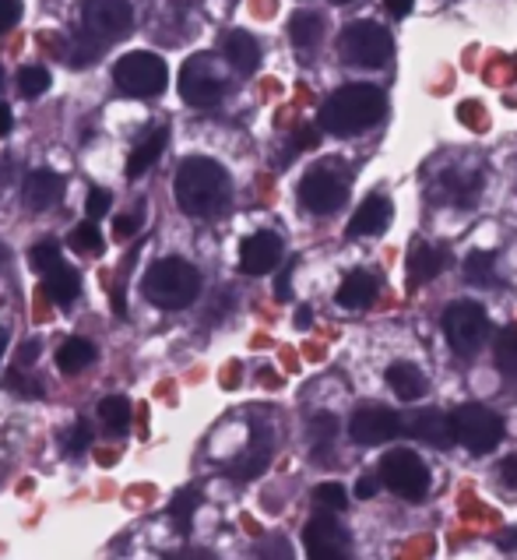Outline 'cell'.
Wrapping results in <instances>:
<instances>
[{
    "instance_id": "cell-1",
    "label": "cell",
    "mask_w": 517,
    "mask_h": 560,
    "mask_svg": "<svg viewBox=\"0 0 517 560\" xmlns=\"http://www.w3.org/2000/svg\"><path fill=\"white\" fill-rule=\"evenodd\" d=\"M176 201L193 219L219 215L230 201V173L215 159H187L176 173Z\"/></svg>"
},
{
    "instance_id": "cell-2",
    "label": "cell",
    "mask_w": 517,
    "mask_h": 560,
    "mask_svg": "<svg viewBox=\"0 0 517 560\" xmlns=\"http://www.w3.org/2000/svg\"><path fill=\"white\" fill-rule=\"evenodd\" d=\"M380 117H384V92L377 85H366V82L342 85L325 103V109H320V124H325L328 131L338 138L363 135Z\"/></svg>"
},
{
    "instance_id": "cell-3",
    "label": "cell",
    "mask_w": 517,
    "mask_h": 560,
    "mask_svg": "<svg viewBox=\"0 0 517 560\" xmlns=\"http://www.w3.org/2000/svg\"><path fill=\"white\" fill-rule=\"evenodd\" d=\"M144 296L163 311H184L201 293V271L184 258H163L144 271Z\"/></svg>"
},
{
    "instance_id": "cell-4",
    "label": "cell",
    "mask_w": 517,
    "mask_h": 560,
    "mask_svg": "<svg viewBox=\"0 0 517 560\" xmlns=\"http://www.w3.org/2000/svg\"><path fill=\"white\" fill-rule=\"evenodd\" d=\"M113 82H117V89L124 95H134V100H155V95L166 89L169 71H166V60L163 57L134 50V54H127V57L117 60Z\"/></svg>"
},
{
    "instance_id": "cell-5",
    "label": "cell",
    "mask_w": 517,
    "mask_h": 560,
    "mask_svg": "<svg viewBox=\"0 0 517 560\" xmlns=\"http://www.w3.org/2000/svg\"><path fill=\"white\" fill-rule=\"evenodd\" d=\"M338 54L352 68L377 71L391 57V36L377 22H349L342 28V39H338Z\"/></svg>"
},
{
    "instance_id": "cell-6",
    "label": "cell",
    "mask_w": 517,
    "mask_h": 560,
    "mask_svg": "<svg viewBox=\"0 0 517 560\" xmlns=\"http://www.w3.org/2000/svg\"><path fill=\"white\" fill-rule=\"evenodd\" d=\"M450 434L472 455H486L504 441V420L486 406H461L450 412Z\"/></svg>"
},
{
    "instance_id": "cell-7",
    "label": "cell",
    "mask_w": 517,
    "mask_h": 560,
    "mask_svg": "<svg viewBox=\"0 0 517 560\" xmlns=\"http://www.w3.org/2000/svg\"><path fill=\"white\" fill-rule=\"evenodd\" d=\"M486 331H490V322H486V311H482L479 303L458 300L447 307L444 335H447V342L458 357H475L482 349V342H486Z\"/></svg>"
},
{
    "instance_id": "cell-8",
    "label": "cell",
    "mask_w": 517,
    "mask_h": 560,
    "mask_svg": "<svg viewBox=\"0 0 517 560\" xmlns=\"http://www.w3.org/2000/svg\"><path fill=\"white\" fill-rule=\"evenodd\" d=\"M180 95L184 103L198 106V109H208L222 103L225 95V74L219 68V60L212 54H193L184 71H180Z\"/></svg>"
},
{
    "instance_id": "cell-9",
    "label": "cell",
    "mask_w": 517,
    "mask_h": 560,
    "mask_svg": "<svg viewBox=\"0 0 517 560\" xmlns=\"http://www.w3.org/2000/svg\"><path fill=\"white\" fill-rule=\"evenodd\" d=\"M380 479L384 487L398 493L401 501H423L430 493V469L423 458L412 452H391L380 462Z\"/></svg>"
},
{
    "instance_id": "cell-10",
    "label": "cell",
    "mask_w": 517,
    "mask_h": 560,
    "mask_svg": "<svg viewBox=\"0 0 517 560\" xmlns=\"http://www.w3.org/2000/svg\"><path fill=\"white\" fill-rule=\"evenodd\" d=\"M134 22L131 0H85L82 4V28L95 43H113L127 36V28Z\"/></svg>"
},
{
    "instance_id": "cell-11",
    "label": "cell",
    "mask_w": 517,
    "mask_h": 560,
    "mask_svg": "<svg viewBox=\"0 0 517 560\" xmlns=\"http://www.w3.org/2000/svg\"><path fill=\"white\" fill-rule=\"evenodd\" d=\"M349 184L334 166H314L299 184V201L306 205V212L314 215H331L345 205Z\"/></svg>"
},
{
    "instance_id": "cell-12",
    "label": "cell",
    "mask_w": 517,
    "mask_h": 560,
    "mask_svg": "<svg viewBox=\"0 0 517 560\" xmlns=\"http://www.w3.org/2000/svg\"><path fill=\"white\" fill-rule=\"evenodd\" d=\"M303 542H306V553L314 560H342L349 557V536L342 525L334 522V515H317L306 522V533H303Z\"/></svg>"
},
{
    "instance_id": "cell-13",
    "label": "cell",
    "mask_w": 517,
    "mask_h": 560,
    "mask_svg": "<svg viewBox=\"0 0 517 560\" xmlns=\"http://www.w3.org/2000/svg\"><path fill=\"white\" fill-rule=\"evenodd\" d=\"M398 434H401V420L391 409H360L349 420V438L366 447H377Z\"/></svg>"
},
{
    "instance_id": "cell-14",
    "label": "cell",
    "mask_w": 517,
    "mask_h": 560,
    "mask_svg": "<svg viewBox=\"0 0 517 560\" xmlns=\"http://www.w3.org/2000/svg\"><path fill=\"white\" fill-rule=\"evenodd\" d=\"M279 261H282V240L274 233H254L239 247V268L247 276H268Z\"/></svg>"
},
{
    "instance_id": "cell-15",
    "label": "cell",
    "mask_w": 517,
    "mask_h": 560,
    "mask_svg": "<svg viewBox=\"0 0 517 560\" xmlns=\"http://www.w3.org/2000/svg\"><path fill=\"white\" fill-rule=\"evenodd\" d=\"M401 430H409L415 441L433 447H447L455 441V434H450V416H444L440 409H415L412 416L401 420Z\"/></svg>"
},
{
    "instance_id": "cell-16",
    "label": "cell",
    "mask_w": 517,
    "mask_h": 560,
    "mask_svg": "<svg viewBox=\"0 0 517 560\" xmlns=\"http://www.w3.org/2000/svg\"><path fill=\"white\" fill-rule=\"evenodd\" d=\"M222 57L233 71L239 74H254L257 63H261V46L250 36V32H225L222 39Z\"/></svg>"
},
{
    "instance_id": "cell-17",
    "label": "cell",
    "mask_w": 517,
    "mask_h": 560,
    "mask_svg": "<svg viewBox=\"0 0 517 560\" xmlns=\"http://www.w3.org/2000/svg\"><path fill=\"white\" fill-rule=\"evenodd\" d=\"M63 190V180L57 177L54 170H32L25 177V187H22V198L32 212H46Z\"/></svg>"
},
{
    "instance_id": "cell-18",
    "label": "cell",
    "mask_w": 517,
    "mask_h": 560,
    "mask_svg": "<svg viewBox=\"0 0 517 560\" xmlns=\"http://www.w3.org/2000/svg\"><path fill=\"white\" fill-rule=\"evenodd\" d=\"M387 222H391V201L374 195V198H366L360 208H355V215L349 222V233L352 236H377L387 230Z\"/></svg>"
},
{
    "instance_id": "cell-19",
    "label": "cell",
    "mask_w": 517,
    "mask_h": 560,
    "mask_svg": "<svg viewBox=\"0 0 517 560\" xmlns=\"http://www.w3.org/2000/svg\"><path fill=\"white\" fill-rule=\"evenodd\" d=\"M374 300H377V279L366 276V271H352V276H345V282L338 285V303H342L345 311H366Z\"/></svg>"
},
{
    "instance_id": "cell-20",
    "label": "cell",
    "mask_w": 517,
    "mask_h": 560,
    "mask_svg": "<svg viewBox=\"0 0 517 560\" xmlns=\"http://www.w3.org/2000/svg\"><path fill=\"white\" fill-rule=\"evenodd\" d=\"M166 141H169V131L166 127H155L149 138H141V145L134 149V155L127 159V177L138 180L144 170H152L158 163V155L166 152Z\"/></svg>"
},
{
    "instance_id": "cell-21",
    "label": "cell",
    "mask_w": 517,
    "mask_h": 560,
    "mask_svg": "<svg viewBox=\"0 0 517 560\" xmlns=\"http://www.w3.org/2000/svg\"><path fill=\"white\" fill-rule=\"evenodd\" d=\"M43 279H46V296H50L54 303H60V307H68V303H74L78 293H82V279H78V271L68 265L50 268Z\"/></svg>"
},
{
    "instance_id": "cell-22",
    "label": "cell",
    "mask_w": 517,
    "mask_h": 560,
    "mask_svg": "<svg viewBox=\"0 0 517 560\" xmlns=\"http://www.w3.org/2000/svg\"><path fill=\"white\" fill-rule=\"evenodd\" d=\"M447 268V254L436 250L430 244H415L412 254H409V279L412 282H430L436 279L440 271Z\"/></svg>"
},
{
    "instance_id": "cell-23",
    "label": "cell",
    "mask_w": 517,
    "mask_h": 560,
    "mask_svg": "<svg viewBox=\"0 0 517 560\" xmlns=\"http://www.w3.org/2000/svg\"><path fill=\"white\" fill-rule=\"evenodd\" d=\"M387 384H391V392L398 398H409V402L426 392V377L415 363H395L391 371H387Z\"/></svg>"
},
{
    "instance_id": "cell-24",
    "label": "cell",
    "mask_w": 517,
    "mask_h": 560,
    "mask_svg": "<svg viewBox=\"0 0 517 560\" xmlns=\"http://www.w3.org/2000/svg\"><path fill=\"white\" fill-rule=\"evenodd\" d=\"M289 36L299 46V50H314L325 39V22H320V14L314 11H299L293 14V22H289Z\"/></svg>"
},
{
    "instance_id": "cell-25",
    "label": "cell",
    "mask_w": 517,
    "mask_h": 560,
    "mask_svg": "<svg viewBox=\"0 0 517 560\" xmlns=\"http://www.w3.org/2000/svg\"><path fill=\"white\" fill-rule=\"evenodd\" d=\"M99 420L106 427V434H117L124 438L127 427H131V402L124 395H109L99 402Z\"/></svg>"
},
{
    "instance_id": "cell-26",
    "label": "cell",
    "mask_w": 517,
    "mask_h": 560,
    "mask_svg": "<svg viewBox=\"0 0 517 560\" xmlns=\"http://www.w3.org/2000/svg\"><path fill=\"white\" fill-rule=\"evenodd\" d=\"M95 360V346L89 339H68L60 346V353H57V366L63 374H78V371H85V366Z\"/></svg>"
},
{
    "instance_id": "cell-27",
    "label": "cell",
    "mask_w": 517,
    "mask_h": 560,
    "mask_svg": "<svg viewBox=\"0 0 517 560\" xmlns=\"http://www.w3.org/2000/svg\"><path fill=\"white\" fill-rule=\"evenodd\" d=\"M493 363L504 371L507 377H517V325L504 328L493 342Z\"/></svg>"
},
{
    "instance_id": "cell-28",
    "label": "cell",
    "mask_w": 517,
    "mask_h": 560,
    "mask_svg": "<svg viewBox=\"0 0 517 560\" xmlns=\"http://www.w3.org/2000/svg\"><path fill=\"white\" fill-rule=\"evenodd\" d=\"M475 187H479V173H458V170H450L444 173V198L447 201H455V205H472L475 198Z\"/></svg>"
},
{
    "instance_id": "cell-29",
    "label": "cell",
    "mask_w": 517,
    "mask_h": 560,
    "mask_svg": "<svg viewBox=\"0 0 517 560\" xmlns=\"http://www.w3.org/2000/svg\"><path fill=\"white\" fill-rule=\"evenodd\" d=\"M71 250H78V254H85V258H95V254H103V236H99V230H95V222L92 219H85L82 226L78 230H71Z\"/></svg>"
},
{
    "instance_id": "cell-30",
    "label": "cell",
    "mask_w": 517,
    "mask_h": 560,
    "mask_svg": "<svg viewBox=\"0 0 517 560\" xmlns=\"http://www.w3.org/2000/svg\"><path fill=\"white\" fill-rule=\"evenodd\" d=\"M193 508H198V493L193 490H184V493H176V501L169 508V515L176 522V529H180L184 536L190 533V515H193Z\"/></svg>"
},
{
    "instance_id": "cell-31",
    "label": "cell",
    "mask_w": 517,
    "mask_h": 560,
    "mask_svg": "<svg viewBox=\"0 0 517 560\" xmlns=\"http://www.w3.org/2000/svg\"><path fill=\"white\" fill-rule=\"evenodd\" d=\"M57 265H60V247L50 244V240H46V244H36V247L28 250V268L39 271V276H46V271L57 268Z\"/></svg>"
},
{
    "instance_id": "cell-32",
    "label": "cell",
    "mask_w": 517,
    "mask_h": 560,
    "mask_svg": "<svg viewBox=\"0 0 517 560\" xmlns=\"http://www.w3.org/2000/svg\"><path fill=\"white\" fill-rule=\"evenodd\" d=\"M46 89H50V74H46V68H22L19 92L25 95V100H36V95H43Z\"/></svg>"
},
{
    "instance_id": "cell-33",
    "label": "cell",
    "mask_w": 517,
    "mask_h": 560,
    "mask_svg": "<svg viewBox=\"0 0 517 560\" xmlns=\"http://www.w3.org/2000/svg\"><path fill=\"white\" fill-rule=\"evenodd\" d=\"M4 384L14 395H22V398H43V384L36 377H28L25 366H14V371L4 377Z\"/></svg>"
},
{
    "instance_id": "cell-34",
    "label": "cell",
    "mask_w": 517,
    "mask_h": 560,
    "mask_svg": "<svg viewBox=\"0 0 517 560\" xmlns=\"http://www.w3.org/2000/svg\"><path fill=\"white\" fill-rule=\"evenodd\" d=\"M103 54V43H95V39H89L85 32L78 36L74 43H71V68H89V63H95V57Z\"/></svg>"
},
{
    "instance_id": "cell-35",
    "label": "cell",
    "mask_w": 517,
    "mask_h": 560,
    "mask_svg": "<svg viewBox=\"0 0 517 560\" xmlns=\"http://www.w3.org/2000/svg\"><path fill=\"white\" fill-rule=\"evenodd\" d=\"M465 279L475 282V285H490L493 282V258L490 254H472V258L465 261Z\"/></svg>"
},
{
    "instance_id": "cell-36",
    "label": "cell",
    "mask_w": 517,
    "mask_h": 560,
    "mask_svg": "<svg viewBox=\"0 0 517 560\" xmlns=\"http://www.w3.org/2000/svg\"><path fill=\"white\" fill-rule=\"evenodd\" d=\"M314 501H317V508H325V511H345L349 493L342 490V483H320L314 490Z\"/></svg>"
},
{
    "instance_id": "cell-37",
    "label": "cell",
    "mask_w": 517,
    "mask_h": 560,
    "mask_svg": "<svg viewBox=\"0 0 517 560\" xmlns=\"http://www.w3.org/2000/svg\"><path fill=\"white\" fill-rule=\"evenodd\" d=\"M89 444H92V430H89V423H85V420H78V423L71 427V434L63 438V447H68L71 455H82Z\"/></svg>"
},
{
    "instance_id": "cell-38",
    "label": "cell",
    "mask_w": 517,
    "mask_h": 560,
    "mask_svg": "<svg viewBox=\"0 0 517 560\" xmlns=\"http://www.w3.org/2000/svg\"><path fill=\"white\" fill-rule=\"evenodd\" d=\"M334 430H338V420H334L331 412L317 416V420H314V430H310V434H314V447H317V452H320V447H325V444H331Z\"/></svg>"
},
{
    "instance_id": "cell-39",
    "label": "cell",
    "mask_w": 517,
    "mask_h": 560,
    "mask_svg": "<svg viewBox=\"0 0 517 560\" xmlns=\"http://www.w3.org/2000/svg\"><path fill=\"white\" fill-rule=\"evenodd\" d=\"M109 190H103V187H95V190H89V198H85V215L95 222V219H103L106 212H109Z\"/></svg>"
},
{
    "instance_id": "cell-40",
    "label": "cell",
    "mask_w": 517,
    "mask_h": 560,
    "mask_svg": "<svg viewBox=\"0 0 517 560\" xmlns=\"http://www.w3.org/2000/svg\"><path fill=\"white\" fill-rule=\"evenodd\" d=\"M19 14H22L19 0H0V32H8L14 22H19Z\"/></svg>"
},
{
    "instance_id": "cell-41",
    "label": "cell",
    "mask_w": 517,
    "mask_h": 560,
    "mask_svg": "<svg viewBox=\"0 0 517 560\" xmlns=\"http://www.w3.org/2000/svg\"><path fill=\"white\" fill-rule=\"evenodd\" d=\"M113 233H117V240H131L138 233V215H120L117 226H113Z\"/></svg>"
},
{
    "instance_id": "cell-42",
    "label": "cell",
    "mask_w": 517,
    "mask_h": 560,
    "mask_svg": "<svg viewBox=\"0 0 517 560\" xmlns=\"http://www.w3.org/2000/svg\"><path fill=\"white\" fill-rule=\"evenodd\" d=\"M317 141H320V135L314 131V127H303V131H296L293 145L296 149H317Z\"/></svg>"
},
{
    "instance_id": "cell-43",
    "label": "cell",
    "mask_w": 517,
    "mask_h": 560,
    "mask_svg": "<svg viewBox=\"0 0 517 560\" xmlns=\"http://www.w3.org/2000/svg\"><path fill=\"white\" fill-rule=\"evenodd\" d=\"M387 14H395V19H406V14H412L415 0H384Z\"/></svg>"
},
{
    "instance_id": "cell-44",
    "label": "cell",
    "mask_w": 517,
    "mask_h": 560,
    "mask_svg": "<svg viewBox=\"0 0 517 560\" xmlns=\"http://www.w3.org/2000/svg\"><path fill=\"white\" fill-rule=\"evenodd\" d=\"M36 357H39V342H25V346L19 349V363H14V366H25L28 360L36 363Z\"/></svg>"
},
{
    "instance_id": "cell-45",
    "label": "cell",
    "mask_w": 517,
    "mask_h": 560,
    "mask_svg": "<svg viewBox=\"0 0 517 560\" xmlns=\"http://www.w3.org/2000/svg\"><path fill=\"white\" fill-rule=\"evenodd\" d=\"M377 493V479H369V476H363L360 479V487H355V498H363V501H369Z\"/></svg>"
},
{
    "instance_id": "cell-46",
    "label": "cell",
    "mask_w": 517,
    "mask_h": 560,
    "mask_svg": "<svg viewBox=\"0 0 517 560\" xmlns=\"http://www.w3.org/2000/svg\"><path fill=\"white\" fill-rule=\"evenodd\" d=\"M11 127H14L11 106H8V103H0V138H8V135H11Z\"/></svg>"
},
{
    "instance_id": "cell-47",
    "label": "cell",
    "mask_w": 517,
    "mask_h": 560,
    "mask_svg": "<svg viewBox=\"0 0 517 560\" xmlns=\"http://www.w3.org/2000/svg\"><path fill=\"white\" fill-rule=\"evenodd\" d=\"M500 472H504V479H507L510 487H517V455L504 458V466H500Z\"/></svg>"
},
{
    "instance_id": "cell-48",
    "label": "cell",
    "mask_w": 517,
    "mask_h": 560,
    "mask_svg": "<svg viewBox=\"0 0 517 560\" xmlns=\"http://www.w3.org/2000/svg\"><path fill=\"white\" fill-rule=\"evenodd\" d=\"M500 547H504V550H517V529H507V533H500Z\"/></svg>"
},
{
    "instance_id": "cell-49",
    "label": "cell",
    "mask_w": 517,
    "mask_h": 560,
    "mask_svg": "<svg viewBox=\"0 0 517 560\" xmlns=\"http://www.w3.org/2000/svg\"><path fill=\"white\" fill-rule=\"evenodd\" d=\"M296 328H310V307H299V314H296Z\"/></svg>"
},
{
    "instance_id": "cell-50",
    "label": "cell",
    "mask_w": 517,
    "mask_h": 560,
    "mask_svg": "<svg viewBox=\"0 0 517 560\" xmlns=\"http://www.w3.org/2000/svg\"><path fill=\"white\" fill-rule=\"evenodd\" d=\"M99 462L103 466H113V452H99Z\"/></svg>"
},
{
    "instance_id": "cell-51",
    "label": "cell",
    "mask_w": 517,
    "mask_h": 560,
    "mask_svg": "<svg viewBox=\"0 0 517 560\" xmlns=\"http://www.w3.org/2000/svg\"><path fill=\"white\" fill-rule=\"evenodd\" d=\"M4 346H8V331L0 328V357H4Z\"/></svg>"
},
{
    "instance_id": "cell-52",
    "label": "cell",
    "mask_w": 517,
    "mask_h": 560,
    "mask_svg": "<svg viewBox=\"0 0 517 560\" xmlns=\"http://www.w3.org/2000/svg\"><path fill=\"white\" fill-rule=\"evenodd\" d=\"M334 4H349V0H334Z\"/></svg>"
},
{
    "instance_id": "cell-53",
    "label": "cell",
    "mask_w": 517,
    "mask_h": 560,
    "mask_svg": "<svg viewBox=\"0 0 517 560\" xmlns=\"http://www.w3.org/2000/svg\"><path fill=\"white\" fill-rule=\"evenodd\" d=\"M0 78H4V71H0Z\"/></svg>"
}]
</instances>
